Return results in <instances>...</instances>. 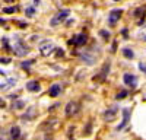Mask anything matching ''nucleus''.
Returning a JSON list of instances; mask_svg holds the SVG:
<instances>
[{
  "mask_svg": "<svg viewBox=\"0 0 146 140\" xmlns=\"http://www.w3.org/2000/svg\"><path fill=\"white\" fill-rule=\"evenodd\" d=\"M38 50H40V53H41V55H44V57H47V55H50L54 50H56V47H54V44L51 42V41H48V40H45V41H42L41 44H40V47H38Z\"/></svg>",
  "mask_w": 146,
  "mask_h": 140,
  "instance_id": "f257e3e1",
  "label": "nucleus"
},
{
  "mask_svg": "<svg viewBox=\"0 0 146 140\" xmlns=\"http://www.w3.org/2000/svg\"><path fill=\"white\" fill-rule=\"evenodd\" d=\"M79 102H76V101H70V102H67L66 104V107H64V114L67 115V117H70V115H75V114H78L79 112Z\"/></svg>",
  "mask_w": 146,
  "mask_h": 140,
  "instance_id": "f03ea898",
  "label": "nucleus"
},
{
  "mask_svg": "<svg viewBox=\"0 0 146 140\" xmlns=\"http://www.w3.org/2000/svg\"><path fill=\"white\" fill-rule=\"evenodd\" d=\"M86 41H88V37L85 34H79V35H75L69 42L72 44V45H76V47H80V45H85L86 44Z\"/></svg>",
  "mask_w": 146,
  "mask_h": 140,
  "instance_id": "7ed1b4c3",
  "label": "nucleus"
},
{
  "mask_svg": "<svg viewBox=\"0 0 146 140\" xmlns=\"http://www.w3.org/2000/svg\"><path fill=\"white\" fill-rule=\"evenodd\" d=\"M121 13H123L121 9H113L111 12H110V15H108L110 23H111V25H115L117 20H120V18H121Z\"/></svg>",
  "mask_w": 146,
  "mask_h": 140,
  "instance_id": "20e7f679",
  "label": "nucleus"
},
{
  "mask_svg": "<svg viewBox=\"0 0 146 140\" xmlns=\"http://www.w3.org/2000/svg\"><path fill=\"white\" fill-rule=\"evenodd\" d=\"M69 13H70V12H69L67 9L62 10V12H60V13H58L57 16H54V18H53V20H51V26H57L60 22H63V20H64V19L69 16Z\"/></svg>",
  "mask_w": 146,
  "mask_h": 140,
  "instance_id": "39448f33",
  "label": "nucleus"
},
{
  "mask_svg": "<svg viewBox=\"0 0 146 140\" xmlns=\"http://www.w3.org/2000/svg\"><path fill=\"white\" fill-rule=\"evenodd\" d=\"M13 51L18 54V55H25L28 51H29V48L27 45H23L22 42H18V44H15V47H13Z\"/></svg>",
  "mask_w": 146,
  "mask_h": 140,
  "instance_id": "423d86ee",
  "label": "nucleus"
},
{
  "mask_svg": "<svg viewBox=\"0 0 146 140\" xmlns=\"http://www.w3.org/2000/svg\"><path fill=\"white\" fill-rule=\"evenodd\" d=\"M60 93H62V86H60L58 83H54L50 86V89H48V95H50L51 98H57Z\"/></svg>",
  "mask_w": 146,
  "mask_h": 140,
  "instance_id": "0eeeda50",
  "label": "nucleus"
},
{
  "mask_svg": "<svg viewBox=\"0 0 146 140\" xmlns=\"http://www.w3.org/2000/svg\"><path fill=\"white\" fill-rule=\"evenodd\" d=\"M130 111H129V108H126V110H123V121L120 123V125L117 127V130H123V128L129 124V120H130V114H129Z\"/></svg>",
  "mask_w": 146,
  "mask_h": 140,
  "instance_id": "6e6552de",
  "label": "nucleus"
},
{
  "mask_svg": "<svg viewBox=\"0 0 146 140\" xmlns=\"http://www.w3.org/2000/svg\"><path fill=\"white\" fill-rule=\"evenodd\" d=\"M27 89L29 92H40L41 90V85L36 80H29V82H27Z\"/></svg>",
  "mask_w": 146,
  "mask_h": 140,
  "instance_id": "1a4fd4ad",
  "label": "nucleus"
},
{
  "mask_svg": "<svg viewBox=\"0 0 146 140\" xmlns=\"http://www.w3.org/2000/svg\"><path fill=\"white\" fill-rule=\"evenodd\" d=\"M123 79H124V83L129 85V86H136V85H137V80H136V76H135V75L126 73V75L123 76Z\"/></svg>",
  "mask_w": 146,
  "mask_h": 140,
  "instance_id": "9d476101",
  "label": "nucleus"
},
{
  "mask_svg": "<svg viewBox=\"0 0 146 140\" xmlns=\"http://www.w3.org/2000/svg\"><path fill=\"white\" fill-rule=\"evenodd\" d=\"M117 108L114 107V108H110V110H107L105 111V120L107 121H111V120H114L115 118V115H117Z\"/></svg>",
  "mask_w": 146,
  "mask_h": 140,
  "instance_id": "9b49d317",
  "label": "nucleus"
},
{
  "mask_svg": "<svg viewBox=\"0 0 146 140\" xmlns=\"http://www.w3.org/2000/svg\"><path fill=\"white\" fill-rule=\"evenodd\" d=\"M10 137L13 140H18L21 137V128H19V125H13L10 128Z\"/></svg>",
  "mask_w": 146,
  "mask_h": 140,
  "instance_id": "f8f14e48",
  "label": "nucleus"
},
{
  "mask_svg": "<svg viewBox=\"0 0 146 140\" xmlns=\"http://www.w3.org/2000/svg\"><path fill=\"white\" fill-rule=\"evenodd\" d=\"M34 117H35V107H31V108H28L25 115H22V118L23 120H32Z\"/></svg>",
  "mask_w": 146,
  "mask_h": 140,
  "instance_id": "ddd939ff",
  "label": "nucleus"
},
{
  "mask_svg": "<svg viewBox=\"0 0 146 140\" xmlns=\"http://www.w3.org/2000/svg\"><path fill=\"white\" fill-rule=\"evenodd\" d=\"M12 107H13V110H22L23 107H25V101H22V99H19V101H15Z\"/></svg>",
  "mask_w": 146,
  "mask_h": 140,
  "instance_id": "4468645a",
  "label": "nucleus"
},
{
  "mask_svg": "<svg viewBox=\"0 0 146 140\" xmlns=\"http://www.w3.org/2000/svg\"><path fill=\"white\" fill-rule=\"evenodd\" d=\"M123 55L126 58H133L135 57V53H133V50H130V48H123Z\"/></svg>",
  "mask_w": 146,
  "mask_h": 140,
  "instance_id": "2eb2a0df",
  "label": "nucleus"
},
{
  "mask_svg": "<svg viewBox=\"0 0 146 140\" xmlns=\"http://www.w3.org/2000/svg\"><path fill=\"white\" fill-rule=\"evenodd\" d=\"M16 10H18L16 6H10V7H5L3 9V13H15Z\"/></svg>",
  "mask_w": 146,
  "mask_h": 140,
  "instance_id": "dca6fc26",
  "label": "nucleus"
},
{
  "mask_svg": "<svg viewBox=\"0 0 146 140\" xmlns=\"http://www.w3.org/2000/svg\"><path fill=\"white\" fill-rule=\"evenodd\" d=\"M107 72H110V64H105V66H104L102 72H101V80H104V79H105V76H107Z\"/></svg>",
  "mask_w": 146,
  "mask_h": 140,
  "instance_id": "f3484780",
  "label": "nucleus"
},
{
  "mask_svg": "<svg viewBox=\"0 0 146 140\" xmlns=\"http://www.w3.org/2000/svg\"><path fill=\"white\" fill-rule=\"evenodd\" d=\"M126 96H127V90H123V92L117 93V95H115V99H123V98H126Z\"/></svg>",
  "mask_w": 146,
  "mask_h": 140,
  "instance_id": "a211bd4d",
  "label": "nucleus"
},
{
  "mask_svg": "<svg viewBox=\"0 0 146 140\" xmlns=\"http://www.w3.org/2000/svg\"><path fill=\"white\" fill-rule=\"evenodd\" d=\"M25 13H27V16H34V13H35V9H34V7H27Z\"/></svg>",
  "mask_w": 146,
  "mask_h": 140,
  "instance_id": "6ab92c4d",
  "label": "nucleus"
},
{
  "mask_svg": "<svg viewBox=\"0 0 146 140\" xmlns=\"http://www.w3.org/2000/svg\"><path fill=\"white\" fill-rule=\"evenodd\" d=\"M100 34H101V37H102L104 40H108V38H110V32H107V31H104V29L100 31Z\"/></svg>",
  "mask_w": 146,
  "mask_h": 140,
  "instance_id": "aec40b11",
  "label": "nucleus"
},
{
  "mask_svg": "<svg viewBox=\"0 0 146 140\" xmlns=\"http://www.w3.org/2000/svg\"><path fill=\"white\" fill-rule=\"evenodd\" d=\"M0 63H2V64H9V63H10V58H7V57H0Z\"/></svg>",
  "mask_w": 146,
  "mask_h": 140,
  "instance_id": "412c9836",
  "label": "nucleus"
},
{
  "mask_svg": "<svg viewBox=\"0 0 146 140\" xmlns=\"http://www.w3.org/2000/svg\"><path fill=\"white\" fill-rule=\"evenodd\" d=\"M56 54H57V57H63V55H64V50L57 48V50H56Z\"/></svg>",
  "mask_w": 146,
  "mask_h": 140,
  "instance_id": "4be33fe9",
  "label": "nucleus"
},
{
  "mask_svg": "<svg viewBox=\"0 0 146 140\" xmlns=\"http://www.w3.org/2000/svg\"><path fill=\"white\" fill-rule=\"evenodd\" d=\"M32 63H34V61H23V63H22L21 66H22L23 69H28V67H29V66H31Z\"/></svg>",
  "mask_w": 146,
  "mask_h": 140,
  "instance_id": "5701e85b",
  "label": "nucleus"
},
{
  "mask_svg": "<svg viewBox=\"0 0 146 140\" xmlns=\"http://www.w3.org/2000/svg\"><path fill=\"white\" fill-rule=\"evenodd\" d=\"M139 69L142 70V72H145V73H146V64H143V63H140V64H139Z\"/></svg>",
  "mask_w": 146,
  "mask_h": 140,
  "instance_id": "b1692460",
  "label": "nucleus"
},
{
  "mask_svg": "<svg viewBox=\"0 0 146 140\" xmlns=\"http://www.w3.org/2000/svg\"><path fill=\"white\" fill-rule=\"evenodd\" d=\"M121 32H123V35H124V38H127V29H123V31H121Z\"/></svg>",
  "mask_w": 146,
  "mask_h": 140,
  "instance_id": "393cba45",
  "label": "nucleus"
},
{
  "mask_svg": "<svg viewBox=\"0 0 146 140\" xmlns=\"http://www.w3.org/2000/svg\"><path fill=\"white\" fill-rule=\"evenodd\" d=\"M34 5H40V0H34Z\"/></svg>",
  "mask_w": 146,
  "mask_h": 140,
  "instance_id": "a878e982",
  "label": "nucleus"
},
{
  "mask_svg": "<svg viewBox=\"0 0 146 140\" xmlns=\"http://www.w3.org/2000/svg\"><path fill=\"white\" fill-rule=\"evenodd\" d=\"M0 75H2V76H5V72H3V70H0Z\"/></svg>",
  "mask_w": 146,
  "mask_h": 140,
  "instance_id": "bb28decb",
  "label": "nucleus"
},
{
  "mask_svg": "<svg viewBox=\"0 0 146 140\" xmlns=\"http://www.w3.org/2000/svg\"><path fill=\"white\" fill-rule=\"evenodd\" d=\"M6 2H12V0H6Z\"/></svg>",
  "mask_w": 146,
  "mask_h": 140,
  "instance_id": "cd10ccee",
  "label": "nucleus"
},
{
  "mask_svg": "<svg viewBox=\"0 0 146 140\" xmlns=\"http://www.w3.org/2000/svg\"><path fill=\"white\" fill-rule=\"evenodd\" d=\"M114 2H120V0H114Z\"/></svg>",
  "mask_w": 146,
  "mask_h": 140,
  "instance_id": "c85d7f7f",
  "label": "nucleus"
},
{
  "mask_svg": "<svg viewBox=\"0 0 146 140\" xmlns=\"http://www.w3.org/2000/svg\"><path fill=\"white\" fill-rule=\"evenodd\" d=\"M0 88H3V85H0Z\"/></svg>",
  "mask_w": 146,
  "mask_h": 140,
  "instance_id": "c756f323",
  "label": "nucleus"
}]
</instances>
